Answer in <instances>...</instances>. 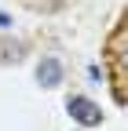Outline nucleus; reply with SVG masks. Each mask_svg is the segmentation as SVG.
Segmentation results:
<instances>
[{
	"label": "nucleus",
	"instance_id": "1",
	"mask_svg": "<svg viewBox=\"0 0 128 131\" xmlns=\"http://www.w3.org/2000/svg\"><path fill=\"white\" fill-rule=\"evenodd\" d=\"M66 113L81 124V127H99L103 124V109L92 102V98H84V95H73V98H66Z\"/></svg>",
	"mask_w": 128,
	"mask_h": 131
},
{
	"label": "nucleus",
	"instance_id": "2",
	"mask_svg": "<svg viewBox=\"0 0 128 131\" xmlns=\"http://www.w3.org/2000/svg\"><path fill=\"white\" fill-rule=\"evenodd\" d=\"M62 77H66V73H62V62H59V58H44V62L37 66V84H40V88H59Z\"/></svg>",
	"mask_w": 128,
	"mask_h": 131
},
{
	"label": "nucleus",
	"instance_id": "3",
	"mask_svg": "<svg viewBox=\"0 0 128 131\" xmlns=\"http://www.w3.org/2000/svg\"><path fill=\"white\" fill-rule=\"evenodd\" d=\"M19 58H22V44L0 40V62H19Z\"/></svg>",
	"mask_w": 128,
	"mask_h": 131
}]
</instances>
